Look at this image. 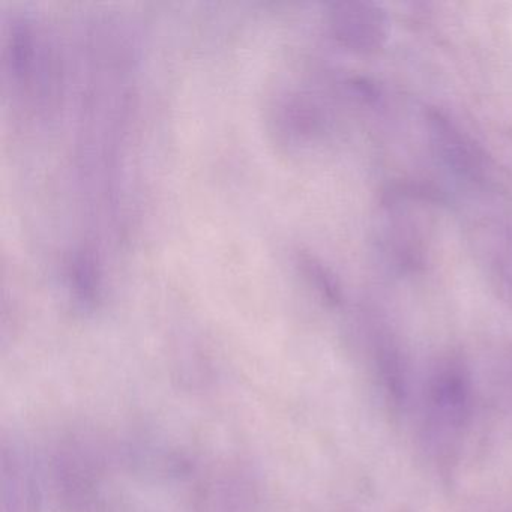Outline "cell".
I'll list each match as a JSON object with an SVG mask.
<instances>
[{
  "instance_id": "cell-2",
  "label": "cell",
  "mask_w": 512,
  "mask_h": 512,
  "mask_svg": "<svg viewBox=\"0 0 512 512\" xmlns=\"http://www.w3.org/2000/svg\"><path fill=\"white\" fill-rule=\"evenodd\" d=\"M356 5H344L334 14L335 31L341 40L353 44L370 46L377 37H382L380 20L377 14L361 10Z\"/></svg>"
},
{
  "instance_id": "cell-3",
  "label": "cell",
  "mask_w": 512,
  "mask_h": 512,
  "mask_svg": "<svg viewBox=\"0 0 512 512\" xmlns=\"http://www.w3.org/2000/svg\"><path fill=\"white\" fill-rule=\"evenodd\" d=\"M71 280L77 295L86 302H92L97 293V274L94 262L88 254L79 253L71 262Z\"/></svg>"
},
{
  "instance_id": "cell-1",
  "label": "cell",
  "mask_w": 512,
  "mask_h": 512,
  "mask_svg": "<svg viewBox=\"0 0 512 512\" xmlns=\"http://www.w3.org/2000/svg\"><path fill=\"white\" fill-rule=\"evenodd\" d=\"M431 415L437 425L457 430L466 421L470 406V377L458 362H448L431 377Z\"/></svg>"
}]
</instances>
